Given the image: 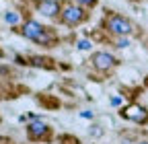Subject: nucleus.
I'll use <instances>...</instances> for the list:
<instances>
[{
  "mask_svg": "<svg viewBox=\"0 0 148 144\" xmlns=\"http://www.w3.org/2000/svg\"><path fill=\"white\" fill-rule=\"evenodd\" d=\"M60 12H62V23H64V25H70V27L78 25V23H82V21L86 19L84 10H82L78 4H64V8H62Z\"/></svg>",
  "mask_w": 148,
  "mask_h": 144,
  "instance_id": "f03ea898",
  "label": "nucleus"
},
{
  "mask_svg": "<svg viewBox=\"0 0 148 144\" xmlns=\"http://www.w3.org/2000/svg\"><path fill=\"white\" fill-rule=\"evenodd\" d=\"M23 35L27 39H31V41H35V43H41V45H49L51 43V33L45 29V27H41L39 23H35V21H27L25 23V27H23Z\"/></svg>",
  "mask_w": 148,
  "mask_h": 144,
  "instance_id": "f257e3e1",
  "label": "nucleus"
},
{
  "mask_svg": "<svg viewBox=\"0 0 148 144\" xmlns=\"http://www.w3.org/2000/svg\"><path fill=\"white\" fill-rule=\"evenodd\" d=\"M121 115L125 117V119H130V121H136V123H146L148 121V111L144 109L142 105H127L125 109L121 111Z\"/></svg>",
  "mask_w": 148,
  "mask_h": 144,
  "instance_id": "20e7f679",
  "label": "nucleus"
},
{
  "mask_svg": "<svg viewBox=\"0 0 148 144\" xmlns=\"http://www.w3.org/2000/svg\"><path fill=\"white\" fill-rule=\"evenodd\" d=\"M37 10H39L43 16L53 19V16H58V12H60L62 8H60V2H58V0H41V2L37 4Z\"/></svg>",
  "mask_w": 148,
  "mask_h": 144,
  "instance_id": "39448f33",
  "label": "nucleus"
},
{
  "mask_svg": "<svg viewBox=\"0 0 148 144\" xmlns=\"http://www.w3.org/2000/svg\"><path fill=\"white\" fill-rule=\"evenodd\" d=\"M127 45H130V39H125V37L117 39V47H127Z\"/></svg>",
  "mask_w": 148,
  "mask_h": 144,
  "instance_id": "9b49d317",
  "label": "nucleus"
},
{
  "mask_svg": "<svg viewBox=\"0 0 148 144\" xmlns=\"http://www.w3.org/2000/svg\"><path fill=\"white\" fill-rule=\"evenodd\" d=\"M78 47H80L82 51H86V49H90V41H86V39H82V41H78Z\"/></svg>",
  "mask_w": 148,
  "mask_h": 144,
  "instance_id": "1a4fd4ad",
  "label": "nucleus"
},
{
  "mask_svg": "<svg viewBox=\"0 0 148 144\" xmlns=\"http://www.w3.org/2000/svg\"><path fill=\"white\" fill-rule=\"evenodd\" d=\"M78 4H82V6H95L97 4V0H76Z\"/></svg>",
  "mask_w": 148,
  "mask_h": 144,
  "instance_id": "9d476101",
  "label": "nucleus"
},
{
  "mask_svg": "<svg viewBox=\"0 0 148 144\" xmlns=\"http://www.w3.org/2000/svg\"><path fill=\"white\" fill-rule=\"evenodd\" d=\"M92 64H95L97 70H109L115 64V58L111 56V53H107V51H97L95 56H92Z\"/></svg>",
  "mask_w": 148,
  "mask_h": 144,
  "instance_id": "423d86ee",
  "label": "nucleus"
},
{
  "mask_svg": "<svg viewBox=\"0 0 148 144\" xmlns=\"http://www.w3.org/2000/svg\"><path fill=\"white\" fill-rule=\"evenodd\" d=\"M4 21L10 23V25H16V23H18V14H16V12H6V14H4Z\"/></svg>",
  "mask_w": 148,
  "mask_h": 144,
  "instance_id": "6e6552de",
  "label": "nucleus"
},
{
  "mask_svg": "<svg viewBox=\"0 0 148 144\" xmlns=\"http://www.w3.org/2000/svg\"><path fill=\"white\" fill-rule=\"evenodd\" d=\"M107 29L113 35L123 37V35L132 33V23H130L127 19H123V16H119V14H113V16H109V19H107Z\"/></svg>",
  "mask_w": 148,
  "mask_h": 144,
  "instance_id": "7ed1b4c3",
  "label": "nucleus"
},
{
  "mask_svg": "<svg viewBox=\"0 0 148 144\" xmlns=\"http://www.w3.org/2000/svg\"><path fill=\"white\" fill-rule=\"evenodd\" d=\"M27 132H29V138L39 140L41 136H45V134H47V125H45L41 119H33V121L27 125Z\"/></svg>",
  "mask_w": 148,
  "mask_h": 144,
  "instance_id": "0eeeda50",
  "label": "nucleus"
},
{
  "mask_svg": "<svg viewBox=\"0 0 148 144\" xmlns=\"http://www.w3.org/2000/svg\"><path fill=\"white\" fill-rule=\"evenodd\" d=\"M119 103H121L119 97H113V99H111V105H119Z\"/></svg>",
  "mask_w": 148,
  "mask_h": 144,
  "instance_id": "f8f14e48",
  "label": "nucleus"
},
{
  "mask_svg": "<svg viewBox=\"0 0 148 144\" xmlns=\"http://www.w3.org/2000/svg\"><path fill=\"white\" fill-rule=\"evenodd\" d=\"M138 144H148V142H138Z\"/></svg>",
  "mask_w": 148,
  "mask_h": 144,
  "instance_id": "ddd939ff",
  "label": "nucleus"
}]
</instances>
